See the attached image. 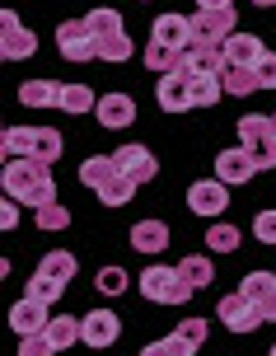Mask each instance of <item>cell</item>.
Returning <instances> with one entry per match:
<instances>
[{
	"label": "cell",
	"mask_w": 276,
	"mask_h": 356,
	"mask_svg": "<svg viewBox=\"0 0 276 356\" xmlns=\"http://www.w3.org/2000/svg\"><path fill=\"white\" fill-rule=\"evenodd\" d=\"M0 183H5V197H10V202H24V207H42V202H56L52 164H38V160H10L5 169H0Z\"/></svg>",
	"instance_id": "1"
},
{
	"label": "cell",
	"mask_w": 276,
	"mask_h": 356,
	"mask_svg": "<svg viewBox=\"0 0 276 356\" xmlns=\"http://www.w3.org/2000/svg\"><path fill=\"white\" fill-rule=\"evenodd\" d=\"M85 29H89V38H94V61L122 66L127 56L136 52V47H131V38H127V24H122V15H117V10H108V5L89 10V15H85Z\"/></svg>",
	"instance_id": "2"
},
{
	"label": "cell",
	"mask_w": 276,
	"mask_h": 356,
	"mask_svg": "<svg viewBox=\"0 0 276 356\" xmlns=\"http://www.w3.org/2000/svg\"><path fill=\"white\" fill-rule=\"evenodd\" d=\"M5 150L10 160H38V164H56L61 160V131L56 127H5Z\"/></svg>",
	"instance_id": "3"
},
{
	"label": "cell",
	"mask_w": 276,
	"mask_h": 356,
	"mask_svg": "<svg viewBox=\"0 0 276 356\" xmlns=\"http://www.w3.org/2000/svg\"><path fill=\"white\" fill-rule=\"evenodd\" d=\"M234 29H239L234 10H197L188 19V42H197V47H220Z\"/></svg>",
	"instance_id": "4"
},
{
	"label": "cell",
	"mask_w": 276,
	"mask_h": 356,
	"mask_svg": "<svg viewBox=\"0 0 276 356\" xmlns=\"http://www.w3.org/2000/svg\"><path fill=\"white\" fill-rule=\"evenodd\" d=\"M140 296H145V300H155V305H183L192 291L178 282V272H173V267L150 263L145 272H140Z\"/></svg>",
	"instance_id": "5"
},
{
	"label": "cell",
	"mask_w": 276,
	"mask_h": 356,
	"mask_svg": "<svg viewBox=\"0 0 276 356\" xmlns=\"http://www.w3.org/2000/svg\"><path fill=\"white\" fill-rule=\"evenodd\" d=\"M216 314H220V323L229 328V333H253V328H262V309L243 291H229L220 305H216Z\"/></svg>",
	"instance_id": "6"
},
{
	"label": "cell",
	"mask_w": 276,
	"mask_h": 356,
	"mask_svg": "<svg viewBox=\"0 0 276 356\" xmlns=\"http://www.w3.org/2000/svg\"><path fill=\"white\" fill-rule=\"evenodd\" d=\"M117 338H122V319L113 314V309H89L85 319H80V342H85V347H94V352L113 347Z\"/></svg>",
	"instance_id": "7"
},
{
	"label": "cell",
	"mask_w": 276,
	"mask_h": 356,
	"mask_svg": "<svg viewBox=\"0 0 276 356\" xmlns=\"http://www.w3.org/2000/svg\"><path fill=\"white\" fill-rule=\"evenodd\" d=\"M56 52L66 56V61H75V66L94 61V38H89L85 19H66V24L56 29Z\"/></svg>",
	"instance_id": "8"
},
{
	"label": "cell",
	"mask_w": 276,
	"mask_h": 356,
	"mask_svg": "<svg viewBox=\"0 0 276 356\" xmlns=\"http://www.w3.org/2000/svg\"><path fill=\"white\" fill-rule=\"evenodd\" d=\"M188 207H192V216H225L229 188H225L220 178H197L188 188Z\"/></svg>",
	"instance_id": "9"
},
{
	"label": "cell",
	"mask_w": 276,
	"mask_h": 356,
	"mask_svg": "<svg viewBox=\"0 0 276 356\" xmlns=\"http://www.w3.org/2000/svg\"><path fill=\"white\" fill-rule=\"evenodd\" d=\"M216 178H220L225 188H239V183H253L258 178V169H253V160L243 155V145H229V150H220L216 155Z\"/></svg>",
	"instance_id": "10"
},
{
	"label": "cell",
	"mask_w": 276,
	"mask_h": 356,
	"mask_svg": "<svg viewBox=\"0 0 276 356\" xmlns=\"http://www.w3.org/2000/svg\"><path fill=\"white\" fill-rule=\"evenodd\" d=\"M113 164H117L127 178H136V183H150V178L159 174V160L150 155V150H145V145H136V141L122 145L117 155H113Z\"/></svg>",
	"instance_id": "11"
},
{
	"label": "cell",
	"mask_w": 276,
	"mask_h": 356,
	"mask_svg": "<svg viewBox=\"0 0 276 356\" xmlns=\"http://www.w3.org/2000/svg\"><path fill=\"white\" fill-rule=\"evenodd\" d=\"M47 319H52V305L33 300V296H24V300L10 305V328H15L19 338H24V333H42Z\"/></svg>",
	"instance_id": "12"
},
{
	"label": "cell",
	"mask_w": 276,
	"mask_h": 356,
	"mask_svg": "<svg viewBox=\"0 0 276 356\" xmlns=\"http://www.w3.org/2000/svg\"><path fill=\"white\" fill-rule=\"evenodd\" d=\"M94 118L108 131H122V127L136 122V104H131V94H104V99H94Z\"/></svg>",
	"instance_id": "13"
},
{
	"label": "cell",
	"mask_w": 276,
	"mask_h": 356,
	"mask_svg": "<svg viewBox=\"0 0 276 356\" xmlns=\"http://www.w3.org/2000/svg\"><path fill=\"white\" fill-rule=\"evenodd\" d=\"M262 52H267V47H262L253 33H229L220 42V61H225V66H253Z\"/></svg>",
	"instance_id": "14"
},
{
	"label": "cell",
	"mask_w": 276,
	"mask_h": 356,
	"mask_svg": "<svg viewBox=\"0 0 276 356\" xmlns=\"http://www.w3.org/2000/svg\"><path fill=\"white\" fill-rule=\"evenodd\" d=\"M173 272H178V282L188 286L192 296H197V291H206V286L216 282V267H211V258H206V253H188L183 263L173 267Z\"/></svg>",
	"instance_id": "15"
},
{
	"label": "cell",
	"mask_w": 276,
	"mask_h": 356,
	"mask_svg": "<svg viewBox=\"0 0 276 356\" xmlns=\"http://www.w3.org/2000/svg\"><path fill=\"white\" fill-rule=\"evenodd\" d=\"M131 249L145 253V258H150V253H164L169 249V225H164V220H136V225H131Z\"/></svg>",
	"instance_id": "16"
},
{
	"label": "cell",
	"mask_w": 276,
	"mask_h": 356,
	"mask_svg": "<svg viewBox=\"0 0 276 356\" xmlns=\"http://www.w3.org/2000/svg\"><path fill=\"white\" fill-rule=\"evenodd\" d=\"M225 61H220V47H197V42H188L183 52H178V71L188 75H216Z\"/></svg>",
	"instance_id": "17"
},
{
	"label": "cell",
	"mask_w": 276,
	"mask_h": 356,
	"mask_svg": "<svg viewBox=\"0 0 276 356\" xmlns=\"http://www.w3.org/2000/svg\"><path fill=\"white\" fill-rule=\"evenodd\" d=\"M38 272H42L47 282H56V286H70V282H75V272H80V263H75V253H70V249H52V253L38 258Z\"/></svg>",
	"instance_id": "18"
},
{
	"label": "cell",
	"mask_w": 276,
	"mask_h": 356,
	"mask_svg": "<svg viewBox=\"0 0 276 356\" xmlns=\"http://www.w3.org/2000/svg\"><path fill=\"white\" fill-rule=\"evenodd\" d=\"M159 108L164 113H188V71H169L159 75Z\"/></svg>",
	"instance_id": "19"
},
{
	"label": "cell",
	"mask_w": 276,
	"mask_h": 356,
	"mask_svg": "<svg viewBox=\"0 0 276 356\" xmlns=\"http://www.w3.org/2000/svg\"><path fill=\"white\" fill-rule=\"evenodd\" d=\"M150 42H164L173 52H183L188 47V15H159L155 29H150Z\"/></svg>",
	"instance_id": "20"
},
{
	"label": "cell",
	"mask_w": 276,
	"mask_h": 356,
	"mask_svg": "<svg viewBox=\"0 0 276 356\" xmlns=\"http://www.w3.org/2000/svg\"><path fill=\"white\" fill-rule=\"evenodd\" d=\"M136 188H140L136 178H127L122 169H113V174H108L94 193H99V202H104V207H127V202L136 197Z\"/></svg>",
	"instance_id": "21"
},
{
	"label": "cell",
	"mask_w": 276,
	"mask_h": 356,
	"mask_svg": "<svg viewBox=\"0 0 276 356\" xmlns=\"http://www.w3.org/2000/svg\"><path fill=\"white\" fill-rule=\"evenodd\" d=\"M19 104L24 108H56L61 104V85L56 80H24L19 85Z\"/></svg>",
	"instance_id": "22"
},
{
	"label": "cell",
	"mask_w": 276,
	"mask_h": 356,
	"mask_svg": "<svg viewBox=\"0 0 276 356\" xmlns=\"http://www.w3.org/2000/svg\"><path fill=\"white\" fill-rule=\"evenodd\" d=\"M216 80H220V94H234V99H243V94H253V89H258L253 66H220Z\"/></svg>",
	"instance_id": "23"
},
{
	"label": "cell",
	"mask_w": 276,
	"mask_h": 356,
	"mask_svg": "<svg viewBox=\"0 0 276 356\" xmlns=\"http://www.w3.org/2000/svg\"><path fill=\"white\" fill-rule=\"evenodd\" d=\"M42 338L52 342V352H66V347H75V342H80V323L66 319V314H56V319H47Z\"/></svg>",
	"instance_id": "24"
},
{
	"label": "cell",
	"mask_w": 276,
	"mask_h": 356,
	"mask_svg": "<svg viewBox=\"0 0 276 356\" xmlns=\"http://www.w3.org/2000/svg\"><path fill=\"white\" fill-rule=\"evenodd\" d=\"M188 104L192 108L220 104V80H216V75H188Z\"/></svg>",
	"instance_id": "25"
},
{
	"label": "cell",
	"mask_w": 276,
	"mask_h": 356,
	"mask_svg": "<svg viewBox=\"0 0 276 356\" xmlns=\"http://www.w3.org/2000/svg\"><path fill=\"white\" fill-rule=\"evenodd\" d=\"M0 52H5V61H29V56L38 52V38L33 29H15V33L0 42Z\"/></svg>",
	"instance_id": "26"
},
{
	"label": "cell",
	"mask_w": 276,
	"mask_h": 356,
	"mask_svg": "<svg viewBox=\"0 0 276 356\" xmlns=\"http://www.w3.org/2000/svg\"><path fill=\"white\" fill-rule=\"evenodd\" d=\"M239 239H243V234L234 230L229 220H216V225L206 230V249L211 253H234V249H239Z\"/></svg>",
	"instance_id": "27"
},
{
	"label": "cell",
	"mask_w": 276,
	"mask_h": 356,
	"mask_svg": "<svg viewBox=\"0 0 276 356\" xmlns=\"http://www.w3.org/2000/svg\"><path fill=\"white\" fill-rule=\"evenodd\" d=\"M56 108H66V113H94V89L89 85H61V104Z\"/></svg>",
	"instance_id": "28"
},
{
	"label": "cell",
	"mask_w": 276,
	"mask_h": 356,
	"mask_svg": "<svg viewBox=\"0 0 276 356\" xmlns=\"http://www.w3.org/2000/svg\"><path fill=\"white\" fill-rule=\"evenodd\" d=\"M33 220H38V230H66V225H70V211H66V207H61V202H42V207H33Z\"/></svg>",
	"instance_id": "29"
},
{
	"label": "cell",
	"mask_w": 276,
	"mask_h": 356,
	"mask_svg": "<svg viewBox=\"0 0 276 356\" xmlns=\"http://www.w3.org/2000/svg\"><path fill=\"white\" fill-rule=\"evenodd\" d=\"M239 291H243V296H248L253 305H262V300H267V296L276 291V277H272V272H248V277L239 282Z\"/></svg>",
	"instance_id": "30"
},
{
	"label": "cell",
	"mask_w": 276,
	"mask_h": 356,
	"mask_svg": "<svg viewBox=\"0 0 276 356\" xmlns=\"http://www.w3.org/2000/svg\"><path fill=\"white\" fill-rule=\"evenodd\" d=\"M113 169H117V164H113V155H89V160L80 164V183H85V188H99Z\"/></svg>",
	"instance_id": "31"
},
{
	"label": "cell",
	"mask_w": 276,
	"mask_h": 356,
	"mask_svg": "<svg viewBox=\"0 0 276 356\" xmlns=\"http://www.w3.org/2000/svg\"><path fill=\"white\" fill-rule=\"evenodd\" d=\"M145 66L159 71V75H169V71H178V52L164 47V42H145Z\"/></svg>",
	"instance_id": "32"
},
{
	"label": "cell",
	"mask_w": 276,
	"mask_h": 356,
	"mask_svg": "<svg viewBox=\"0 0 276 356\" xmlns=\"http://www.w3.org/2000/svg\"><path fill=\"white\" fill-rule=\"evenodd\" d=\"M140 356H197V347H188V342L178 338V333H169V338H159V342H150Z\"/></svg>",
	"instance_id": "33"
},
{
	"label": "cell",
	"mask_w": 276,
	"mask_h": 356,
	"mask_svg": "<svg viewBox=\"0 0 276 356\" xmlns=\"http://www.w3.org/2000/svg\"><path fill=\"white\" fill-rule=\"evenodd\" d=\"M29 296L42 300V305H56L61 296H66V286H56V282H47L42 272H33V277H29Z\"/></svg>",
	"instance_id": "34"
},
{
	"label": "cell",
	"mask_w": 276,
	"mask_h": 356,
	"mask_svg": "<svg viewBox=\"0 0 276 356\" xmlns=\"http://www.w3.org/2000/svg\"><path fill=\"white\" fill-rule=\"evenodd\" d=\"M173 333L188 342V347H202V342H206V333H211V323H206V319H183Z\"/></svg>",
	"instance_id": "35"
},
{
	"label": "cell",
	"mask_w": 276,
	"mask_h": 356,
	"mask_svg": "<svg viewBox=\"0 0 276 356\" xmlns=\"http://www.w3.org/2000/svg\"><path fill=\"white\" fill-rule=\"evenodd\" d=\"M94 286H99V296H122V291H127V272H122V267H104Z\"/></svg>",
	"instance_id": "36"
},
{
	"label": "cell",
	"mask_w": 276,
	"mask_h": 356,
	"mask_svg": "<svg viewBox=\"0 0 276 356\" xmlns=\"http://www.w3.org/2000/svg\"><path fill=\"white\" fill-rule=\"evenodd\" d=\"M253 75H258V89H276V52H262L253 61Z\"/></svg>",
	"instance_id": "37"
},
{
	"label": "cell",
	"mask_w": 276,
	"mask_h": 356,
	"mask_svg": "<svg viewBox=\"0 0 276 356\" xmlns=\"http://www.w3.org/2000/svg\"><path fill=\"white\" fill-rule=\"evenodd\" d=\"M19 356H56V352L42 333H24V338H19Z\"/></svg>",
	"instance_id": "38"
},
{
	"label": "cell",
	"mask_w": 276,
	"mask_h": 356,
	"mask_svg": "<svg viewBox=\"0 0 276 356\" xmlns=\"http://www.w3.org/2000/svg\"><path fill=\"white\" fill-rule=\"evenodd\" d=\"M253 234L262 244H276V211H258L253 216Z\"/></svg>",
	"instance_id": "39"
},
{
	"label": "cell",
	"mask_w": 276,
	"mask_h": 356,
	"mask_svg": "<svg viewBox=\"0 0 276 356\" xmlns=\"http://www.w3.org/2000/svg\"><path fill=\"white\" fill-rule=\"evenodd\" d=\"M15 225H19V207L10 197H0V230H15Z\"/></svg>",
	"instance_id": "40"
},
{
	"label": "cell",
	"mask_w": 276,
	"mask_h": 356,
	"mask_svg": "<svg viewBox=\"0 0 276 356\" xmlns=\"http://www.w3.org/2000/svg\"><path fill=\"white\" fill-rule=\"evenodd\" d=\"M15 29H24V24H19V15H15V10H0V42L15 33Z\"/></svg>",
	"instance_id": "41"
},
{
	"label": "cell",
	"mask_w": 276,
	"mask_h": 356,
	"mask_svg": "<svg viewBox=\"0 0 276 356\" xmlns=\"http://www.w3.org/2000/svg\"><path fill=\"white\" fill-rule=\"evenodd\" d=\"M258 309H262V323H276V291H272V296H267V300L258 305Z\"/></svg>",
	"instance_id": "42"
},
{
	"label": "cell",
	"mask_w": 276,
	"mask_h": 356,
	"mask_svg": "<svg viewBox=\"0 0 276 356\" xmlns=\"http://www.w3.org/2000/svg\"><path fill=\"white\" fill-rule=\"evenodd\" d=\"M197 10H234V0H197Z\"/></svg>",
	"instance_id": "43"
},
{
	"label": "cell",
	"mask_w": 276,
	"mask_h": 356,
	"mask_svg": "<svg viewBox=\"0 0 276 356\" xmlns=\"http://www.w3.org/2000/svg\"><path fill=\"white\" fill-rule=\"evenodd\" d=\"M10 164V150H5V136H0V169Z\"/></svg>",
	"instance_id": "44"
},
{
	"label": "cell",
	"mask_w": 276,
	"mask_h": 356,
	"mask_svg": "<svg viewBox=\"0 0 276 356\" xmlns=\"http://www.w3.org/2000/svg\"><path fill=\"white\" fill-rule=\"evenodd\" d=\"M5 277H10V258H0V282H5Z\"/></svg>",
	"instance_id": "45"
},
{
	"label": "cell",
	"mask_w": 276,
	"mask_h": 356,
	"mask_svg": "<svg viewBox=\"0 0 276 356\" xmlns=\"http://www.w3.org/2000/svg\"><path fill=\"white\" fill-rule=\"evenodd\" d=\"M253 5H258V10H267V5H276V0H253Z\"/></svg>",
	"instance_id": "46"
},
{
	"label": "cell",
	"mask_w": 276,
	"mask_h": 356,
	"mask_svg": "<svg viewBox=\"0 0 276 356\" xmlns=\"http://www.w3.org/2000/svg\"><path fill=\"white\" fill-rule=\"evenodd\" d=\"M272 127H276V113H272Z\"/></svg>",
	"instance_id": "47"
},
{
	"label": "cell",
	"mask_w": 276,
	"mask_h": 356,
	"mask_svg": "<svg viewBox=\"0 0 276 356\" xmlns=\"http://www.w3.org/2000/svg\"><path fill=\"white\" fill-rule=\"evenodd\" d=\"M0 136H5V127H0Z\"/></svg>",
	"instance_id": "48"
},
{
	"label": "cell",
	"mask_w": 276,
	"mask_h": 356,
	"mask_svg": "<svg viewBox=\"0 0 276 356\" xmlns=\"http://www.w3.org/2000/svg\"><path fill=\"white\" fill-rule=\"evenodd\" d=\"M0 61H5V52H0Z\"/></svg>",
	"instance_id": "49"
},
{
	"label": "cell",
	"mask_w": 276,
	"mask_h": 356,
	"mask_svg": "<svg viewBox=\"0 0 276 356\" xmlns=\"http://www.w3.org/2000/svg\"><path fill=\"white\" fill-rule=\"evenodd\" d=\"M272 356H276V347H272Z\"/></svg>",
	"instance_id": "50"
}]
</instances>
